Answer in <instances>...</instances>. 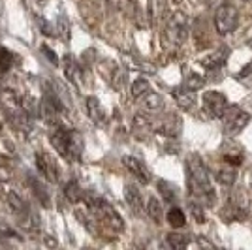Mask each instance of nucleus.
<instances>
[{"mask_svg": "<svg viewBox=\"0 0 252 250\" xmlns=\"http://www.w3.org/2000/svg\"><path fill=\"white\" fill-rule=\"evenodd\" d=\"M143 105L147 107L149 111H158V109H162L164 107V100H162V96L157 93H151L149 91L145 96H143Z\"/></svg>", "mask_w": 252, "mask_h": 250, "instance_id": "f3484780", "label": "nucleus"}, {"mask_svg": "<svg viewBox=\"0 0 252 250\" xmlns=\"http://www.w3.org/2000/svg\"><path fill=\"white\" fill-rule=\"evenodd\" d=\"M243 2H251V0H243Z\"/></svg>", "mask_w": 252, "mask_h": 250, "instance_id": "b1692460", "label": "nucleus"}, {"mask_svg": "<svg viewBox=\"0 0 252 250\" xmlns=\"http://www.w3.org/2000/svg\"><path fill=\"white\" fill-rule=\"evenodd\" d=\"M237 23H239V15H237V10L231 6H220L215 13V27H217V32L222 36L235 31Z\"/></svg>", "mask_w": 252, "mask_h": 250, "instance_id": "20e7f679", "label": "nucleus"}, {"mask_svg": "<svg viewBox=\"0 0 252 250\" xmlns=\"http://www.w3.org/2000/svg\"><path fill=\"white\" fill-rule=\"evenodd\" d=\"M235 177H237L235 167H224V169H219V171H217V181L222 183V185H231V183H235Z\"/></svg>", "mask_w": 252, "mask_h": 250, "instance_id": "aec40b11", "label": "nucleus"}, {"mask_svg": "<svg viewBox=\"0 0 252 250\" xmlns=\"http://www.w3.org/2000/svg\"><path fill=\"white\" fill-rule=\"evenodd\" d=\"M31 187L34 188V194H36V198L42 201L43 207H49V194H47V190H45V185H43L42 181H38V179L31 177Z\"/></svg>", "mask_w": 252, "mask_h": 250, "instance_id": "dca6fc26", "label": "nucleus"}, {"mask_svg": "<svg viewBox=\"0 0 252 250\" xmlns=\"http://www.w3.org/2000/svg\"><path fill=\"white\" fill-rule=\"evenodd\" d=\"M123 164H125V167L134 175V177L139 181V183H143V185H147V183H151V173H149L147 166L139 160V158L136 156H123Z\"/></svg>", "mask_w": 252, "mask_h": 250, "instance_id": "6e6552de", "label": "nucleus"}, {"mask_svg": "<svg viewBox=\"0 0 252 250\" xmlns=\"http://www.w3.org/2000/svg\"><path fill=\"white\" fill-rule=\"evenodd\" d=\"M222 121H224V134L226 136H237L241 130H245V126L251 123V115L243 111L237 105H230L226 109L224 117H222Z\"/></svg>", "mask_w": 252, "mask_h": 250, "instance_id": "7ed1b4c3", "label": "nucleus"}, {"mask_svg": "<svg viewBox=\"0 0 252 250\" xmlns=\"http://www.w3.org/2000/svg\"><path fill=\"white\" fill-rule=\"evenodd\" d=\"M173 98H175V104L181 107V109H185V111H189L194 107L196 104V93H194V89H190L187 85H181L177 89H173Z\"/></svg>", "mask_w": 252, "mask_h": 250, "instance_id": "1a4fd4ad", "label": "nucleus"}, {"mask_svg": "<svg viewBox=\"0 0 252 250\" xmlns=\"http://www.w3.org/2000/svg\"><path fill=\"white\" fill-rule=\"evenodd\" d=\"M228 107H230V104L226 100V94L219 93V91H207L203 94V109L213 119H222Z\"/></svg>", "mask_w": 252, "mask_h": 250, "instance_id": "39448f33", "label": "nucleus"}, {"mask_svg": "<svg viewBox=\"0 0 252 250\" xmlns=\"http://www.w3.org/2000/svg\"><path fill=\"white\" fill-rule=\"evenodd\" d=\"M34 158H36V169H38V173L43 175L47 181L57 183L59 181V166H57V162L47 153H36Z\"/></svg>", "mask_w": 252, "mask_h": 250, "instance_id": "0eeeda50", "label": "nucleus"}, {"mask_svg": "<svg viewBox=\"0 0 252 250\" xmlns=\"http://www.w3.org/2000/svg\"><path fill=\"white\" fill-rule=\"evenodd\" d=\"M158 190H160L164 201H168V203H175L177 201V188L173 187L171 183H168V181H158Z\"/></svg>", "mask_w": 252, "mask_h": 250, "instance_id": "2eb2a0df", "label": "nucleus"}, {"mask_svg": "<svg viewBox=\"0 0 252 250\" xmlns=\"http://www.w3.org/2000/svg\"><path fill=\"white\" fill-rule=\"evenodd\" d=\"M125 199L130 207L134 209L136 213H139L143 209V198H141V192L136 185H126L125 187Z\"/></svg>", "mask_w": 252, "mask_h": 250, "instance_id": "9d476101", "label": "nucleus"}, {"mask_svg": "<svg viewBox=\"0 0 252 250\" xmlns=\"http://www.w3.org/2000/svg\"><path fill=\"white\" fill-rule=\"evenodd\" d=\"M187 32H189V23L187 17L183 13H175L171 19H169L168 27H166V38L173 45H181V43L187 40Z\"/></svg>", "mask_w": 252, "mask_h": 250, "instance_id": "423d86ee", "label": "nucleus"}, {"mask_svg": "<svg viewBox=\"0 0 252 250\" xmlns=\"http://www.w3.org/2000/svg\"><path fill=\"white\" fill-rule=\"evenodd\" d=\"M185 85L196 91V89H200L201 85H203V79H201L200 75H196V73H190L189 77H187V81H185Z\"/></svg>", "mask_w": 252, "mask_h": 250, "instance_id": "4be33fe9", "label": "nucleus"}, {"mask_svg": "<svg viewBox=\"0 0 252 250\" xmlns=\"http://www.w3.org/2000/svg\"><path fill=\"white\" fill-rule=\"evenodd\" d=\"M64 194H66V198L70 199L72 203L79 201V198H81V188L77 185V181H70V183L64 187Z\"/></svg>", "mask_w": 252, "mask_h": 250, "instance_id": "412c9836", "label": "nucleus"}, {"mask_svg": "<svg viewBox=\"0 0 252 250\" xmlns=\"http://www.w3.org/2000/svg\"><path fill=\"white\" fill-rule=\"evenodd\" d=\"M166 241H168V245L171 249L181 250V249H187L190 245V235H185V233H169Z\"/></svg>", "mask_w": 252, "mask_h": 250, "instance_id": "a211bd4d", "label": "nucleus"}, {"mask_svg": "<svg viewBox=\"0 0 252 250\" xmlns=\"http://www.w3.org/2000/svg\"><path fill=\"white\" fill-rule=\"evenodd\" d=\"M49 139H51L53 149L63 158L77 162L81 153H83V137L79 136L75 130H66L63 126H59L57 130H53Z\"/></svg>", "mask_w": 252, "mask_h": 250, "instance_id": "f03ea898", "label": "nucleus"}, {"mask_svg": "<svg viewBox=\"0 0 252 250\" xmlns=\"http://www.w3.org/2000/svg\"><path fill=\"white\" fill-rule=\"evenodd\" d=\"M85 104H87L89 117H91L94 123H102V121H104L105 111H104V107H102V104H100V100H98V98H94V96H89Z\"/></svg>", "mask_w": 252, "mask_h": 250, "instance_id": "9b49d317", "label": "nucleus"}, {"mask_svg": "<svg viewBox=\"0 0 252 250\" xmlns=\"http://www.w3.org/2000/svg\"><path fill=\"white\" fill-rule=\"evenodd\" d=\"M149 91H151V85H149L145 77H137L136 81L132 83V96L134 98H143Z\"/></svg>", "mask_w": 252, "mask_h": 250, "instance_id": "6ab92c4d", "label": "nucleus"}, {"mask_svg": "<svg viewBox=\"0 0 252 250\" xmlns=\"http://www.w3.org/2000/svg\"><path fill=\"white\" fill-rule=\"evenodd\" d=\"M187 185L192 198L201 199V201H211L215 198L209 171L198 155H190L187 160Z\"/></svg>", "mask_w": 252, "mask_h": 250, "instance_id": "f257e3e1", "label": "nucleus"}, {"mask_svg": "<svg viewBox=\"0 0 252 250\" xmlns=\"http://www.w3.org/2000/svg\"><path fill=\"white\" fill-rule=\"evenodd\" d=\"M166 219H168L169 226H171V228H175V229L183 228V226L187 224V217H185V213H183V211H181L179 207H171V209H169L168 215H166Z\"/></svg>", "mask_w": 252, "mask_h": 250, "instance_id": "4468645a", "label": "nucleus"}, {"mask_svg": "<svg viewBox=\"0 0 252 250\" xmlns=\"http://www.w3.org/2000/svg\"><path fill=\"white\" fill-rule=\"evenodd\" d=\"M147 215L155 220L157 224L162 220V217H164V207H162V201H160V199H157L155 196H151V198H149V201H147Z\"/></svg>", "mask_w": 252, "mask_h": 250, "instance_id": "ddd939ff", "label": "nucleus"}, {"mask_svg": "<svg viewBox=\"0 0 252 250\" xmlns=\"http://www.w3.org/2000/svg\"><path fill=\"white\" fill-rule=\"evenodd\" d=\"M42 51H43V53H47L45 57H47V59H49V61H51V62L55 64V66L59 64V61H57V57H55V51H53V49H49L47 45H42Z\"/></svg>", "mask_w": 252, "mask_h": 250, "instance_id": "5701e85b", "label": "nucleus"}, {"mask_svg": "<svg viewBox=\"0 0 252 250\" xmlns=\"http://www.w3.org/2000/svg\"><path fill=\"white\" fill-rule=\"evenodd\" d=\"M228 49H222V51H217L213 53V55H209V57H205L203 61H201V64L205 66V68H209V70H217V68H220L222 64L226 62V59H228Z\"/></svg>", "mask_w": 252, "mask_h": 250, "instance_id": "f8f14e48", "label": "nucleus"}]
</instances>
